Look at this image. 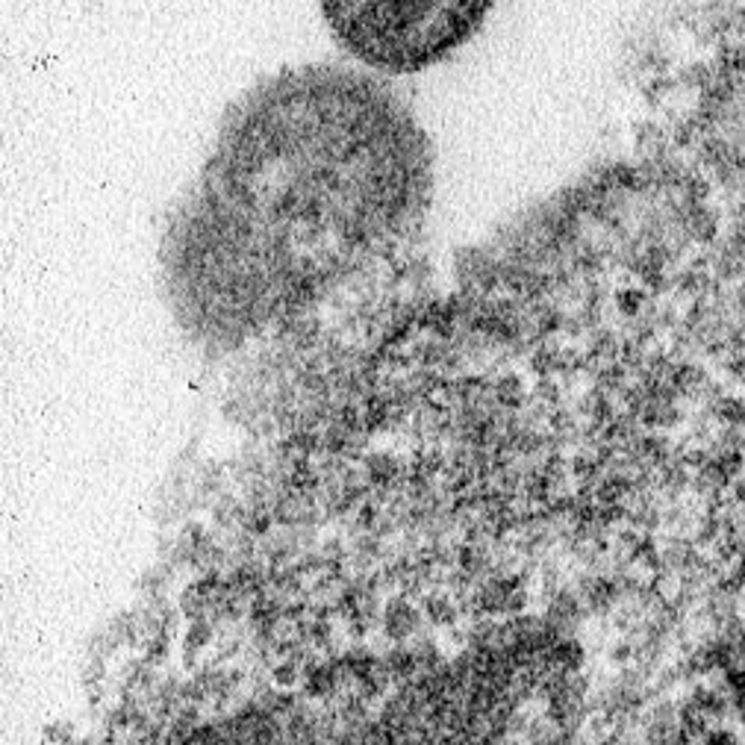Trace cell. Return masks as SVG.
Wrapping results in <instances>:
<instances>
[{"mask_svg":"<svg viewBox=\"0 0 745 745\" xmlns=\"http://www.w3.org/2000/svg\"><path fill=\"white\" fill-rule=\"evenodd\" d=\"M698 560V551H695V542L690 539H672L663 551V569L669 572H687L692 563Z\"/></svg>","mask_w":745,"mask_h":745,"instance_id":"3957f363","label":"cell"},{"mask_svg":"<svg viewBox=\"0 0 745 745\" xmlns=\"http://www.w3.org/2000/svg\"><path fill=\"white\" fill-rule=\"evenodd\" d=\"M734 501L745 507V478L734 480Z\"/></svg>","mask_w":745,"mask_h":745,"instance_id":"52a82bcc","label":"cell"},{"mask_svg":"<svg viewBox=\"0 0 745 745\" xmlns=\"http://www.w3.org/2000/svg\"><path fill=\"white\" fill-rule=\"evenodd\" d=\"M433 148L380 80L339 65L268 74L224 112L171 218L177 263H357L425 221Z\"/></svg>","mask_w":745,"mask_h":745,"instance_id":"6da1fadb","label":"cell"},{"mask_svg":"<svg viewBox=\"0 0 745 745\" xmlns=\"http://www.w3.org/2000/svg\"><path fill=\"white\" fill-rule=\"evenodd\" d=\"M495 0H319L333 42L366 68L422 74L466 48Z\"/></svg>","mask_w":745,"mask_h":745,"instance_id":"7a4b0ae2","label":"cell"},{"mask_svg":"<svg viewBox=\"0 0 745 745\" xmlns=\"http://www.w3.org/2000/svg\"><path fill=\"white\" fill-rule=\"evenodd\" d=\"M710 413L725 427H745V401L734 395H722L719 401L710 404Z\"/></svg>","mask_w":745,"mask_h":745,"instance_id":"277c9868","label":"cell"},{"mask_svg":"<svg viewBox=\"0 0 745 745\" xmlns=\"http://www.w3.org/2000/svg\"><path fill=\"white\" fill-rule=\"evenodd\" d=\"M619 310L625 313V316H639V310L645 307V292L642 289H625V292H619Z\"/></svg>","mask_w":745,"mask_h":745,"instance_id":"5b68a950","label":"cell"},{"mask_svg":"<svg viewBox=\"0 0 745 745\" xmlns=\"http://www.w3.org/2000/svg\"><path fill=\"white\" fill-rule=\"evenodd\" d=\"M707 743H713V745H731V743H737V737H734V731H728V728H716V731H710L707 737H704Z\"/></svg>","mask_w":745,"mask_h":745,"instance_id":"8992f818","label":"cell"}]
</instances>
